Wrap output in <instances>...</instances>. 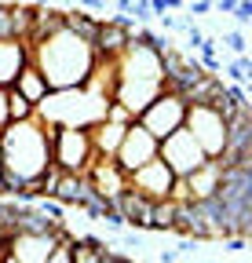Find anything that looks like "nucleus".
I'll use <instances>...</instances> for the list:
<instances>
[{
    "label": "nucleus",
    "mask_w": 252,
    "mask_h": 263,
    "mask_svg": "<svg viewBox=\"0 0 252 263\" xmlns=\"http://www.w3.org/2000/svg\"><path fill=\"white\" fill-rule=\"evenodd\" d=\"M0 161L4 172L15 179H37L48 164H51V146L44 136V121L41 117H26V121H8L0 132Z\"/></svg>",
    "instance_id": "obj_2"
},
{
    "label": "nucleus",
    "mask_w": 252,
    "mask_h": 263,
    "mask_svg": "<svg viewBox=\"0 0 252 263\" xmlns=\"http://www.w3.org/2000/svg\"><path fill=\"white\" fill-rule=\"evenodd\" d=\"M11 88H15V91H22V95H26L33 106H37L41 99L48 95V81L41 77V70H37L33 62H26L22 70H18V77H15V84H11Z\"/></svg>",
    "instance_id": "obj_15"
},
{
    "label": "nucleus",
    "mask_w": 252,
    "mask_h": 263,
    "mask_svg": "<svg viewBox=\"0 0 252 263\" xmlns=\"http://www.w3.org/2000/svg\"><path fill=\"white\" fill-rule=\"evenodd\" d=\"M62 238H66V227H55V230H15L8 256H15L18 263H44L48 252Z\"/></svg>",
    "instance_id": "obj_8"
},
{
    "label": "nucleus",
    "mask_w": 252,
    "mask_h": 263,
    "mask_svg": "<svg viewBox=\"0 0 252 263\" xmlns=\"http://www.w3.org/2000/svg\"><path fill=\"white\" fill-rule=\"evenodd\" d=\"M124 15H128L132 22H139V26H143V22H150V18H153V11H150V0H132V8L124 11Z\"/></svg>",
    "instance_id": "obj_22"
},
{
    "label": "nucleus",
    "mask_w": 252,
    "mask_h": 263,
    "mask_svg": "<svg viewBox=\"0 0 252 263\" xmlns=\"http://www.w3.org/2000/svg\"><path fill=\"white\" fill-rule=\"evenodd\" d=\"M201 41H205V33H201L198 26L186 29V48H194V51H198V44H201Z\"/></svg>",
    "instance_id": "obj_27"
},
{
    "label": "nucleus",
    "mask_w": 252,
    "mask_h": 263,
    "mask_svg": "<svg viewBox=\"0 0 252 263\" xmlns=\"http://www.w3.org/2000/svg\"><path fill=\"white\" fill-rule=\"evenodd\" d=\"M81 4V11H95V18H106L103 11L110 8V0H77Z\"/></svg>",
    "instance_id": "obj_25"
},
{
    "label": "nucleus",
    "mask_w": 252,
    "mask_h": 263,
    "mask_svg": "<svg viewBox=\"0 0 252 263\" xmlns=\"http://www.w3.org/2000/svg\"><path fill=\"white\" fill-rule=\"evenodd\" d=\"M106 117H110V121H117V124H132V121H135V117L124 110L121 103H113V99H110V106H106Z\"/></svg>",
    "instance_id": "obj_24"
},
{
    "label": "nucleus",
    "mask_w": 252,
    "mask_h": 263,
    "mask_svg": "<svg viewBox=\"0 0 252 263\" xmlns=\"http://www.w3.org/2000/svg\"><path fill=\"white\" fill-rule=\"evenodd\" d=\"M106 106H110V99L95 88H59V91H48L33 117H41L44 124H62V128H91L95 121L106 117Z\"/></svg>",
    "instance_id": "obj_3"
},
{
    "label": "nucleus",
    "mask_w": 252,
    "mask_h": 263,
    "mask_svg": "<svg viewBox=\"0 0 252 263\" xmlns=\"http://www.w3.org/2000/svg\"><path fill=\"white\" fill-rule=\"evenodd\" d=\"M172 183H176V176H172V168L161 157H150L135 172H128V186L139 190L143 197H150V201H165L172 194Z\"/></svg>",
    "instance_id": "obj_10"
},
{
    "label": "nucleus",
    "mask_w": 252,
    "mask_h": 263,
    "mask_svg": "<svg viewBox=\"0 0 252 263\" xmlns=\"http://www.w3.org/2000/svg\"><path fill=\"white\" fill-rule=\"evenodd\" d=\"M238 8V0H212V11H219V15H230Z\"/></svg>",
    "instance_id": "obj_29"
},
{
    "label": "nucleus",
    "mask_w": 252,
    "mask_h": 263,
    "mask_svg": "<svg viewBox=\"0 0 252 263\" xmlns=\"http://www.w3.org/2000/svg\"><path fill=\"white\" fill-rule=\"evenodd\" d=\"M33 103L22 95V91H15V88H8V117L11 121H26V117H33Z\"/></svg>",
    "instance_id": "obj_18"
},
{
    "label": "nucleus",
    "mask_w": 252,
    "mask_h": 263,
    "mask_svg": "<svg viewBox=\"0 0 252 263\" xmlns=\"http://www.w3.org/2000/svg\"><path fill=\"white\" fill-rule=\"evenodd\" d=\"M183 11H186V15H208V11H212V0H186Z\"/></svg>",
    "instance_id": "obj_26"
},
{
    "label": "nucleus",
    "mask_w": 252,
    "mask_h": 263,
    "mask_svg": "<svg viewBox=\"0 0 252 263\" xmlns=\"http://www.w3.org/2000/svg\"><path fill=\"white\" fill-rule=\"evenodd\" d=\"M113 8H117V11H128V8H132V0H113Z\"/></svg>",
    "instance_id": "obj_32"
},
{
    "label": "nucleus",
    "mask_w": 252,
    "mask_h": 263,
    "mask_svg": "<svg viewBox=\"0 0 252 263\" xmlns=\"http://www.w3.org/2000/svg\"><path fill=\"white\" fill-rule=\"evenodd\" d=\"M62 11H66V8L33 4V26H29V37L26 41H41V37H48V33L62 29Z\"/></svg>",
    "instance_id": "obj_16"
},
{
    "label": "nucleus",
    "mask_w": 252,
    "mask_h": 263,
    "mask_svg": "<svg viewBox=\"0 0 252 263\" xmlns=\"http://www.w3.org/2000/svg\"><path fill=\"white\" fill-rule=\"evenodd\" d=\"M44 136L51 146V164H59L62 172H84L95 150H91L88 128H62V124H44Z\"/></svg>",
    "instance_id": "obj_4"
},
{
    "label": "nucleus",
    "mask_w": 252,
    "mask_h": 263,
    "mask_svg": "<svg viewBox=\"0 0 252 263\" xmlns=\"http://www.w3.org/2000/svg\"><path fill=\"white\" fill-rule=\"evenodd\" d=\"M183 128L198 139L205 157H219V154H223V146H227V121L219 117L212 106H186Z\"/></svg>",
    "instance_id": "obj_6"
},
{
    "label": "nucleus",
    "mask_w": 252,
    "mask_h": 263,
    "mask_svg": "<svg viewBox=\"0 0 252 263\" xmlns=\"http://www.w3.org/2000/svg\"><path fill=\"white\" fill-rule=\"evenodd\" d=\"M157 157H161L168 168H172V176H190L198 164H205V161H208V157H205V150L198 146V139H194L186 128L168 132V136L157 143Z\"/></svg>",
    "instance_id": "obj_7"
},
{
    "label": "nucleus",
    "mask_w": 252,
    "mask_h": 263,
    "mask_svg": "<svg viewBox=\"0 0 252 263\" xmlns=\"http://www.w3.org/2000/svg\"><path fill=\"white\" fill-rule=\"evenodd\" d=\"M230 15H234V22H238V29H245V26L252 22V0H238V8H234Z\"/></svg>",
    "instance_id": "obj_23"
},
{
    "label": "nucleus",
    "mask_w": 252,
    "mask_h": 263,
    "mask_svg": "<svg viewBox=\"0 0 252 263\" xmlns=\"http://www.w3.org/2000/svg\"><path fill=\"white\" fill-rule=\"evenodd\" d=\"M124 128H128V124H117V121H110V117H103V121H95V124L88 128V139H91L95 157H113V154H117Z\"/></svg>",
    "instance_id": "obj_14"
},
{
    "label": "nucleus",
    "mask_w": 252,
    "mask_h": 263,
    "mask_svg": "<svg viewBox=\"0 0 252 263\" xmlns=\"http://www.w3.org/2000/svg\"><path fill=\"white\" fill-rule=\"evenodd\" d=\"M8 121H11V117H8V88H0V132H4Z\"/></svg>",
    "instance_id": "obj_28"
},
{
    "label": "nucleus",
    "mask_w": 252,
    "mask_h": 263,
    "mask_svg": "<svg viewBox=\"0 0 252 263\" xmlns=\"http://www.w3.org/2000/svg\"><path fill=\"white\" fill-rule=\"evenodd\" d=\"M150 157H157V139L150 136L139 121H132L128 128H124V136H121V146H117L113 161L121 164L124 172H135L139 164H146Z\"/></svg>",
    "instance_id": "obj_9"
},
{
    "label": "nucleus",
    "mask_w": 252,
    "mask_h": 263,
    "mask_svg": "<svg viewBox=\"0 0 252 263\" xmlns=\"http://www.w3.org/2000/svg\"><path fill=\"white\" fill-rule=\"evenodd\" d=\"M62 26H66L70 33H77V37L91 41V37H95V29H99V18L81 11V8H70V11H62Z\"/></svg>",
    "instance_id": "obj_17"
},
{
    "label": "nucleus",
    "mask_w": 252,
    "mask_h": 263,
    "mask_svg": "<svg viewBox=\"0 0 252 263\" xmlns=\"http://www.w3.org/2000/svg\"><path fill=\"white\" fill-rule=\"evenodd\" d=\"M84 179L103 197H117L121 190H128V172H124L113 157H91V164L84 168Z\"/></svg>",
    "instance_id": "obj_11"
},
{
    "label": "nucleus",
    "mask_w": 252,
    "mask_h": 263,
    "mask_svg": "<svg viewBox=\"0 0 252 263\" xmlns=\"http://www.w3.org/2000/svg\"><path fill=\"white\" fill-rule=\"evenodd\" d=\"M70 252H73V263H103V252H95L91 245H81L70 238Z\"/></svg>",
    "instance_id": "obj_20"
},
{
    "label": "nucleus",
    "mask_w": 252,
    "mask_h": 263,
    "mask_svg": "<svg viewBox=\"0 0 252 263\" xmlns=\"http://www.w3.org/2000/svg\"><path fill=\"white\" fill-rule=\"evenodd\" d=\"M29 44V62L41 70V77L48 81V91H59V88H81L88 84L91 70H95V48L91 41L70 33L66 26L48 33L41 41H26Z\"/></svg>",
    "instance_id": "obj_1"
},
{
    "label": "nucleus",
    "mask_w": 252,
    "mask_h": 263,
    "mask_svg": "<svg viewBox=\"0 0 252 263\" xmlns=\"http://www.w3.org/2000/svg\"><path fill=\"white\" fill-rule=\"evenodd\" d=\"M4 234H8V227H4V219H0V238H4Z\"/></svg>",
    "instance_id": "obj_34"
},
{
    "label": "nucleus",
    "mask_w": 252,
    "mask_h": 263,
    "mask_svg": "<svg viewBox=\"0 0 252 263\" xmlns=\"http://www.w3.org/2000/svg\"><path fill=\"white\" fill-rule=\"evenodd\" d=\"M219 48L230 51V55H245L248 51V37H245V29H223V37H219Z\"/></svg>",
    "instance_id": "obj_19"
},
{
    "label": "nucleus",
    "mask_w": 252,
    "mask_h": 263,
    "mask_svg": "<svg viewBox=\"0 0 252 263\" xmlns=\"http://www.w3.org/2000/svg\"><path fill=\"white\" fill-rule=\"evenodd\" d=\"M103 263H135V259H128V256H121V252H106V256H103Z\"/></svg>",
    "instance_id": "obj_31"
},
{
    "label": "nucleus",
    "mask_w": 252,
    "mask_h": 263,
    "mask_svg": "<svg viewBox=\"0 0 252 263\" xmlns=\"http://www.w3.org/2000/svg\"><path fill=\"white\" fill-rule=\"evenodd\" d=\"M219 172H223V164H219L216 157H208L205 164H198L190 176H183V179H186V190H190V201L216 197V190H219Z\"/></svg>",
    "instance_id": "obj_13"
},
{
    "label": "nucleus",
    "mask_w": 252,
    "mask_h": 263,
    "mask_svg": "<svg viewBox=\"0 0 252 263\" xmlns=\"http://www.w3.org/2000/svg\"><path fill=\"white\" fill-rule=\"evenodd\" d=\"M15 37V18H11V0H0V41Z\"/></svg>",
    "instance_id": "obj_21"
},
{
    "label": "nucleus",
    "mask_w": 252,
    "mask_h": 263,
    "mask_svg": "<svg viewBox=\"0 0 252 263\" xmlns=\"http://www.w3.org/2000/svg\"><path fill=\"white\" fill-rule=\"evenodd\" d=\"M157 263H179V252H176V249H161V256H157Z\"/></svg>",
    "instance_id": "obj_30"
},
{
    "label": "nucleus",
    "mask_w": 252,
    "mask_h": 263,
    "mask_svg": "<svg viewBox=\"0 0 252 263\" xmlns=\"http://www.w3.org/2000/svg\"><path fill=\"white\" fill-rule=\"evenodd\" d=\"M183 117H186V99L179 95V91H168V88H161L153 99H150V106L135 117L150 136L161 143L168 132H176V128H183Z\"/></svg>",
    "instance_id": "obj_5"
},
{
    "label": "nucleus",
    "mask_w": 252,
    "mask_h": 263,
    "mask_svg": "<svg viewBox=\"0 0 252 263\" xmlns=\"http://www.w3.org/2000/svg\"><path fill=\"white\" fill-rule=\"evenodd\" d=\"M26 62H29V44L26 41H18V37L0 41V88H11Z\"/></svg>",
    "instance_id": "obj_12"
},
{
    "label": "nucleus",
    "mask_w": 252,
    "mask_h": 263,
    "mask_svg": "<svg viewBox=\"0 0 252 263\" xmlns=\"http://www.w3.org/2000/svg\"><path fill=\"white\" fill-rule=\"evenodd\" d=\"M0 263H18V259L15 256H0Z\"/></svg>",
    "instance_id": "obj_33"
}]
</instances>
